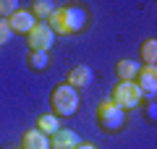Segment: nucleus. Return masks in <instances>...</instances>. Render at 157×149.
<instances>
[{
	"instance_id": "obj_17",
	"label": "nucleus",
	"mask_w": 157,
	"mask_h": 149,
	"mask_svg": "<svg viewBox=\"0 0 157 149\" xmlns=\"http://www.w3.org/2000/svg\"><path fill=\"white\" fill-rule=\"evenodd\" d=\"M11 37H13V32H11V26H8V21H6V18H0V44L11 42Z\"/></svg>"
},
{
	"instance_id": "obj_14",
	"label": "nucleus",
	"mask_w": 157,
	"mask_h": 149,
	"mask_svg": "<svg viewBox=\"0 0 157 149\" xmlns=\"http://www.w3.org/2000/svg\"><path fill=\"white\" fill-rule=\"evenodd\" d=\"M139 55H141V63H144V66H155L157 63V39L155 37H149V39L141 42Z\"/></svg>"
},
{
	"instance_id": "obj_9",
	"label": "nucleus",
	"mask_w": 157,
	"mask_h": 149,
	"mask_svg": "<svg viewBox=\"0 0 157 149\" xmlns=\"http://www.w3.org/2000/svg\"><path fill=\"white\" fill-rule=\"evenodd\" d=\"M78 144H81V136L71 128H60L50 136V149H76Z\"/></svg>"
},
{
	"instance_id": "obj_18",
	"label": "nucleus",
	"mask_w": 157,
	"mask_h": 149,
	"mask_svg": "<svg viewBox=\"0 0 157 149\" xmlns=\"http://www.w3.org/2000/svg\"><path fill=\"white\" fill-rule=\"evenodd\" d=\"M147 115L155 120V102H152V99H147Z\"/></svg>"
},
{
	"instance_id": "obj_8",
	"label": "nucleus",
	"mask_w": 157,
	"mask_h": 149,
	"mask_svg": "<svg viewBox=\"0 0 157 149\" xmlns=\"http://www.w3.org/2000/svg\"><path fill=\"white\" fill-rule=\"evenodd\" d=\"M6 21H8V26H11V32H13V34H29V32L34 29V24H37V18H34L29 11L18 8V11L13 13V16H8Z\"/></svg>"
},
{
	"instance_id": "obj_6",
	"label": "nucleus",
	"mask_w": 157,
	"mask_h": 149,
	"mask_svg": "<svg viewBox=\"0 0 157 149\" xmlns=\"http://www.w3.org/2000/svg\"><path fill=\"white\" fill-rule=\"evenodd\" d=\"M134 84L139 86L144 99H155V94H157V66H141L139 76L134 78Z\"/></svg>"
},
{
	"instance_id": "obj_4",
	"label": "nucleus",
	"mask_w": 157,
	"mask_h": 149,
	"mask_svg": "<svg viewBox=\"0 0 157 149\" xmlns=\"http://www.w3.org/2000/svg\"><path fill=\"white\" fill-rule=\"evenodd\" d=\"M110 99L115 102L121 110H136V107L144 102V97H141V92H139V86H136L134 81H118L115 86H113V92H110Z\"/></svg>"
},
{
	"instance_id": "obj_15",
	"label": "nucleus",
	"mask_w": 157,
	"mask_h": 149,
	"mask_svg": "<svg viewBox=\"0 0 157 149\" xmlns=\"http://www.w3.org/2000/svg\"><path fill=\"white\" fill-rule=\"evenodd\" d=\"M50 52H29V58H26V63H29V68L32 71H45V68H50Z\"/></svg>"
},
{
	"instance_id": "obj_3",
	"label": "nucleus",
	"mask_w": 157,
	"mask_h": 149,
	"mask_svg": "<svg viewBox=\"0 0 157 149\" xmlns=\"http://www.w3.org/2000/svg\"><path fill=\"white\" fill-rule=\"evenodd\" d=\"M97 123H100V128L105 133H118L126 126V113L121 110L110 97H105L100 105H97Z\"/></svg>"
},
{
	"instance_id": "obj_16",
	"label": "nucleus",
	"mask_w": 157,
	"mask_h": 149,
	"mask_svg": "<svg viewBox=\"0 0 157 149\" xmlns=\"http://www.w3.org/2000/svg\"><path fill=\"white\" fill-rule=\"evenodd\" d=\"M18 11V3L16 0H0V18H8Z\"/></svg>"
},
{
	"instance_id": "obj_5",
	"label": "nucleus",
	"mask_w": 157,
	"mask_h": 149,
	"mask_svg": "<svg viewBox=\"0 0 157 149\" xmlns=\"http://www.w3.org/2000/svg\"><path fill=\"white\" fill-rule=\"evenodd\" d=\"M55 34H52V29L47 26V21H37L34 24V29L26 34V44L32 52H50L52 44H55Z\"/></svg>"
},
{
	"instance_id": "obj_2",
	"label": "nucleus",
	"mask_w": 157,
	"mask_h": 149,
	"mask_svg": "<svg viewBox=\"0 0 157 149\" xmlns=\"http://www.w3.org/2000/svg\"><path fill=\"white\" fill-rule=\"evenodd\" d=\"M78 92L76 89H71L66 81L63 84H58L55 89H52V94H50V105H52V115L55 118H68V115H73V113L78 110Z\"/></svg>"
},
{
	"instance_id": "obj_13",
	"label": "nucleus",
	"mask_w": 157,
	"mask_h": 149,
	"mask_svg": "<svg viewBox=\"0 0 157 149\" xmlns=\"http://www.w3.org/2000/svg\"><path fill=\"white\" fill-rule=\"evenodd\" d=\"M37 131H39V133H45V136L50 139L52 133L60 131V120H58L52 113H50V115L45 113V115H39V118H37Z\"/></svg>"
},
{
	"instance_id": "obj_19",
	"label": "nucleus",
	"mask_w": 157,
	"mask_h": 149,
	"mask_svg": "<svg viewBox=\"0 0 157 149\" xmlns=\"http://www.w3.org/2000/svg\"><path fill=\"white\" fill-rule=\"evenodd\" d=\"M76 149H97V147H94V144H84V141H81V144H78Z\"/></svg>"
},
{
	"instance_id": "obj_12",
	"label": "nucleus",
	"mask_w": 157,
	"mask_h": 149,
	"mask_svg": "<svg viewBox=\"0 0 157 149\" xmlns=\"http://www.w3.org/2000/svg\"><path fill=\"white\" fill-rule=\"evenodd\" d=\"M55 3H50V0H34L32 6H29V13H32L37 21H47V18L52 16V11H55Z\"/></svg>"
},
{
	"instance_id": "obj_10",
	"label": "nucleus",
	"mask_w": 157,
	"mask_h": 149,
	"mask_svg": "<svg viewBox=\"0 0 157 149\" xmlns=\"http://www.w3.org/2000/svg\"><path fill=\"white\" fill-rule=\"evenodd\" d=\"M21 149H50V139L39 133L37 128H29L21 136Z\"/></svg>"
},
{
	"instance_id": "obj_7",
	"label": "nucleus",
	"mask_w": 157,
	"mask_h": 149,
	"mask_svg": "<svg viewBox=\"0 0 157 149\" xmlns=\"http://www.w3.org/2000/svg\"><path fill=\"white\" fill-rule=\"evenodd\" d=\"M66 78H68V81H66L68 86L78 92V89H86L92 81H94V71H92L89 66H73L71 71H68Z\"/></svg>"
},
{
	"instance_id": "obj_11",
	"label": "nucleus",
	"mask_w": 157,
	"mask_h": 149,
	"mask_svg": "<svg viewBox=\"0 0 157 149\" xmlns=\"http://www.w3.org/2000/svg\"><path fill=\"white\" fill-rule=\"evenodd\" d=\"M139 63L136 60H131V58H123V60H118L115 63V73H118V78L121 81H134L136 76H139Z\"/></svg>"
},
{
	"instance_id": "obj_1",
	"label": "nucleus",
	"mask_w": 157,
	"mask_h": 149,
	"mask_svg": "<svg viewBox=\"0 0 157 149\" xmlns=\"http://www.w3.org/2000/svg\"><path fill=\"white\" fill-rule=\"evenodd\" d=\"M89 21V13L81 6H60L52 11V16L47 18V26L52 29V34H60V37H68V34H78Z\"/></svg>"
}]
</instances>
